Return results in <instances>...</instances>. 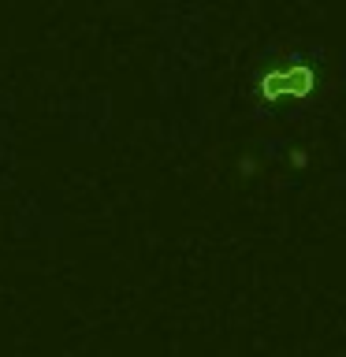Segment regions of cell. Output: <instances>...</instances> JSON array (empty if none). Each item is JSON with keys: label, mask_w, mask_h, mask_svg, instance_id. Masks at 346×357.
Here are the masks:
<instances>
[{"label": "cell", "mask_w": 346, "mask_h": 357, "mask_svg": "<svg viewBox=\"0 0 346 357\" xmlns=\"http://www.w3.org/2000/svg\"><path fill=\"white\" fill-rule=\"evenodd\" d=\"M257 89H261V97L268 105H276V100H306V97H313V89H317V67L290 60L283 67L264 71Z\"/></svg>", "instance_id": "6da1fadb"}]
</instances>
